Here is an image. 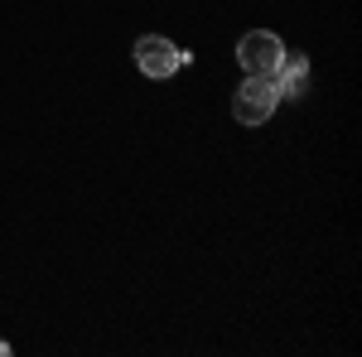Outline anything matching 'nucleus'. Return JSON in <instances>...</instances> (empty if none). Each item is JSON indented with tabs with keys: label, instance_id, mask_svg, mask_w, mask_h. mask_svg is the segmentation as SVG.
<instances>
[{
	"label": "nucleus",
	"instance_id": "nucleus-4",
	"mask_svg": "<svg viewBox=\"0 0 362 357\" xmlns=\"http://www.w3.org/2000/svg\"><path fill=\"white\" fill-rule=\"evenodd\" d=\"M271 83H276L280 97H305L309 92V54H290L276 63V73H271Z\"/></svg>",
	"mask_w": 362,
	"mask_h": 357
},
{
	"label": "nucleus",
	"instance_id": "nucleus-2",
	"mask_svg": "<svg viewBox=\"0 0 362 357\" xmlns=\"http://www.w3.org/2000/svg\"><path fill=\"white\" fill-rule=\"evenodd\" d=\"M276 102L280 92L271 78H242V87L232 92V116H237V126H266Z\"/></svg>",
	"mask_w": 362,
	"mask_h": 357
},
{
	"label": "nucleus",
	"instance_id": "nucleus-5",
	"mask_svg": "<svg viewBox=\"0 0 362 357\" xmlns=\"http://www.w3.org/2000/svg\"><path fill=\"white\" fill-rule=\"evenodd\" d=\"M0 357H10V343H0Z\"/></svg>",
	"mask_w": 362,
	"mask_h": 357
},
{
	"label": "nucleus",
	"instance_id": "nucleus-1",
	"mask_svg": "<svg viewBox=\"0 0 362 357\" xmlns=\"http://www.w3.org/2000/svg\"><path fill=\"white\" fill-rule=\"evenodd\" d=\"M189 63H194V54L179 49V44H169L165 34H145V39H136V68L145 73V78H155V83L174 78V73L189 68Z\"/></svg>",
	"mask_w": 362,
	"mask_h": 357
},
{
	"label": "nucleus",
	"instance_id": "nucleus-3",
	"mask_svg": "<svg viewBox=\"0 0 362 357\" xmlns=\"http://www.w3.org/2000/svg\"><path fill=\"white\" fill-rule=\"evenodd\" d=\"M280 58H285V44H280V34H271V29H251V34H242V44H237V63H242L247 78H271Z\"/></svg>",
	"mask_w": 362,
	"mask_h": 357
}]
</instances>
